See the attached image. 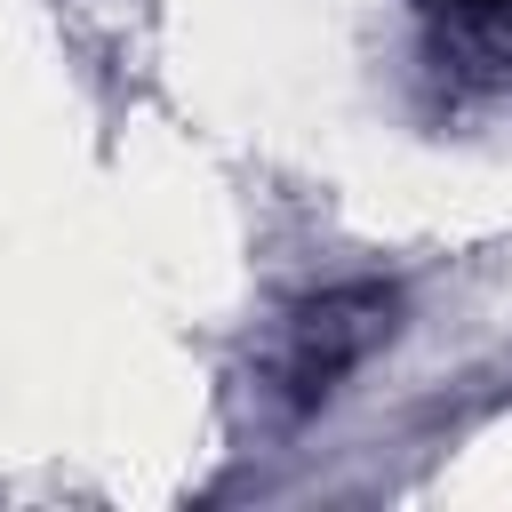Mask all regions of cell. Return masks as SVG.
Returning a JSON list of instances; mask_svg holds the SVG:
<instances>
[{
  "label": "cell",
  "mask_w": 512,
  "mask_h": 512,
  "mask_svg": "<svg viewBox=\"0 0 512 512\" xmlns=\"http://www.w3.org/2000/svg\"><path fill=\"white\" fill-rule=\"evenodd\" d=\"M400 328V296L384 280H336V288H312L304 304H288L280 320V344H272V392L304 416L320 408L352 368H368L376 344H392Z\"/></svg>",
  "instance_id": "obj_1"
},
{
  "label": "cell",
  "mask_w": 512,
  "mask_h": 512,
  "mask_svg": "<svg viewBox=\"0 0 512 512\" xmlns=\"http://www.w3.org/2000/svg\"><path fill=\"white\" fill-rule=\"evenodd\" d=\"M448 32H504L512 24V0H424Z\"/></svg>",
  "instance_id": "obj_2"
}]
</instances>
